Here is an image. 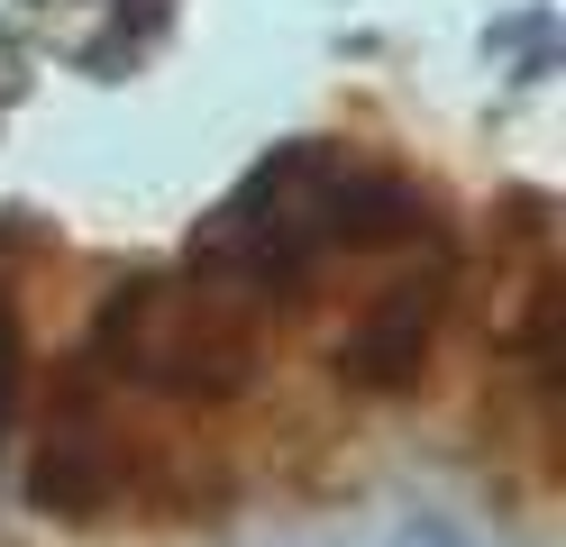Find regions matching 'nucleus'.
Returning a JSON list of instances; mask_svg holds the SVG:
<instances>
[{"label": "nucleus", "instance_id": "f257e3e1", "mask_svg": "<svg viewBox=\"0 0 566 547\" xmlns=\"http://www.w3.org/2000/svg\"><path fill=\"white\" fill-rule=\"evenodd\" d=\"M10 411H19V311L0 292V429H10Z\"/></svg>", "mask_w": 566, "mask_h": 547}]
</instances>
